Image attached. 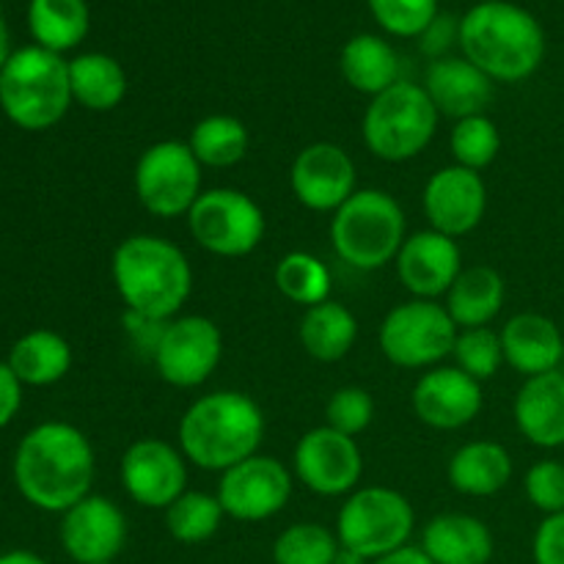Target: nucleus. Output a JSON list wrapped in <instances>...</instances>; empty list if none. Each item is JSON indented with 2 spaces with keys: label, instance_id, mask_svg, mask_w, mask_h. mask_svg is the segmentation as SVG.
<instances>
[{
  "label": "nucleus",
  "instance_id": "44",
  "mask_svg": "<svg viewBox=\"0 0 564 564\" xmlns=\"http://www.w3.org/2000/svg\"><path fill=\"white\" fill-rule=\"evenodd\" d=\"M22 405V383L9 364H0V427L17 416Z\"/></svg>",
  "mask_w": 564,
  "mask_h": 564
},
{
  "label": "nucleus",
  "instance_id": "8",
  "mask_svg": "<svg viewBox=\"0 0 564 564\" xmlns=\"http://www.w3.org/2000/svg\"><path fill=\"white\" fill-rule=\"evenodd\" d=\"M413 529V505L400 490L386 485L352 490L336 516V538L341 549L356 551L369 562L405 549Z\"/></svg>",
  "mask_w": 564,
  "mask_h": 564
},
{
  "label": "nucleus",
  "instance_id": "9",
  "mask_svg": "<svg viewBox=\"0 0 564 564\" xmlns=\"http://www.w3.org/2000/svg\"><path fill=\"white\" fill-rule=\"evenodd\" d=\"M457 325L438 301L400 303L383 317L378 345L386 361L400 369H433L452 356Z\"/></svg>",
  "mask_w": 564,
  "mask_h": 564
},
{
  "label": "nucleus",
  "instance_id": "7",
  "mask_svg": "<svg viewBox=\"0 0 564 564\" xmlns=\"http://www.w3.org/2000/svg\"><path fill=\"white\" fill-rule=\"evenodd\" d=\"M438 119V108L424 86L400 80L369 99L361 119L364 147L383 163H405L430 147Z\"/></svg>",
  "mask_w": 564,
  "mask_h": 564
},
{
  "label": "nucleus",
  "instance_id": "4",
  "mask_svg": "<svg viewBox=\"0 0 564 564\" xmlns=\"http://www.w3.org/2000/svg\"><path fill=\"white\" fill-rule=\"evenodd\" d=\"M116 292L127 312L152 319H174L193 292V268L185 251L158 235H132L110 259Z\"/></svg>",
  "mask_w": 564,
  "mask_h": 564
},
{
  "label": "nucleus",
  "instance_id": "11",
  "mask_svg": "<svg viewBox=\"0 0 564 564\" xmlns=\"http://www.w3.org/2000/svg\"><path fill=\"white\" fill-rule=\"evenodd\" d=\"M132 187L154 218H180L202 196V163L187 141H158L143 149L132 174Z\"/></svg>",
  "mask_w": 564,
  "mask_h": 564
},
{
  "label": "nucleus",
  "instance_id": "22",
  "mask_svg": "<svg viewBox=\"0 0 564 564\" xmlns=\"http://www.w3.org/2000/svg\"><path fill=\"white\" fill-rule=\"evenodd\" d=\"M501 347H505V364H510L523 378L556 372L564 358V336L560 325L545 314L521 312L505 323Z\"/></svg>",
  "mask_w": 564,
  "mask_h": 564
},
{
  "label": "nucleus",
  "instance_id": "34",
  "mask_svg": "<svg viewBox=\"0 0 564 564\" xmlns=\"http://www.w3.org/2000/svg\"><path fill=\"white\" fill-rule=\"evenodd\" d=\"M226 512L218 496L204 490H185L174 505L165 510V529L176 543L198 545L215 538L224 523Z\"/></svg>",
  "mask_w": 564,
  "mask_h": 564
},
{
  "label": "nucleus",
  "instance_id": "16",
  "mask_svg": "<svg viewBox=\"0 0 564 564\" xmlns=\"http://www.w3.org/2000/svg\"><path fill=\"white\" fill-rule=\"evenodd\" d=\"M422 207L430 229L460 240L482 224L488 209V185L479 171L452 163L430 176L422 193Z\"/></svg>",
  "mask_w": 564,
  "mask_h": 564
},
{
  "label": "nucleus",
  "instance_id": "20",
  "mask_svg": "<svg viewBox=\"0 0 564 564\" xmlns=\"http://www.w3.org/2000/svg\"><path fill=\"white\" fill-rule=\"evenodd\" d=\"M61 543L77 564L113 562L127 543L124 512L105 496H86L64 512Z\"/></svg>",
  "mask_w": 564,
  "mask_h": 564
},
{
  "label": "nucleus",
  "instance_id": "30",
  "mask_svg": "<svg viewBox=\"0 0 564 564\" xmlns=\"http://www.w3.org/2000/svg\"><path fill=\"white\" fill-rule=\"evenodd\" d=\"M11 372L25 386H53L69 372L72 347L55 330H31L9 352Z\"/></svg>",
  "mask_w": 564,
  "mask_h": 564
},
{
  "label": "nucleus",
  "instance_id": "25",
  "mask_svg": "<svg viewBox=\"0 0 564 564\" xmlns=\"http://www.w3.org/2000/svg\"><path fill=\"white\" fill-rule=\"evenodd\" d=\"M512 455L499 441H468L449 457V485L471 499H490L512 479Z\"/></svg>",
  "mask_w": 564,
  "mask_h": 564
},
{
  "label": "nucleus",
  "instance_id": "47",
  "mask_svg": "<svg viewBox=\"0 0 564 564\" xmlns=\"http://www.w3.org/2000/svg\"><path fill=\"white\" fill-rule=\"evenodd\" d=\"M9 28H6V20H3V11H0V69L6 66V61H9Z\"/></svg>",
  "mask_w": 564,
  "mask_h": 564
},
{
  "label": "nucleus",
  "instance_id": "50",
  "mask_svg": "<svg viewBox=\"0 0 564 564\" xmlns=\"http://www.w3.org/2000/svg\"><path fill=\"white\" fill-rule=\"evenodd\" d=\"M0 560H3V554H0Z\"/></svg>",
  "mask_w": 564,
  "mask_h": 564
},
{
  "label": "nucleus",
  "instance_id": "23",
  "mask_svg": "<svg viewBox=\"0 0 564 564\" xmlns=\"http://www.w3.org/2000/svg\"><path fill=\"white\" fill-rule=\"evenodd\" d=\"M516 427L529 444L540 449L564 446V372L527 378L512 402Z\"/></svg>",
  "mask_w": 564,
  "mask_h": 564
},
{
  "label": "nucleus",
  "instance_id": "32",
  "mask_svg": "<svg viewBox=\"0 0 564 564\" xmlns=\"http://www.w3.org/2000/svg\"><path fill=\"white\" fill-rule=\"evenodd\" d=\"M187 147L196 154L202 169H231L248 154L251 138H248V127L240 119L213 113L193 124Z\"/></svg>",
  "mask_w": 564,
  "mask_h": 564
},
{
  "label": "nucleus",
  "instance_id": "33",
  "mask_svg": "<svg viewBox=\"0 0 564 564\" xmlns=\"http://www.w3.org/2000/svg\"><path fill=\"white\" fill-rule=\"evenodd\" d=\"M275 290L295 306L312 308L330 301V270L319 257L306 251H290L275 264Z\"/></svg>",
  "mask_w": 564,
  "mask_h": 564
},
{
  "label": "nucleus",
  "instance_id": "29",
  "mask_svg": "<svg viewBox=\"0 0 564 564\" xmlns=\"http://www.w3.org/2000/svg\"><path fill=\"white\" fill-rule=\"evenodd\" d=\"M72 99L94 113H108L119 108L127 97V72L113 55L83 53L69 61Z\"/></svg>",
  "mask_w": 564,
  "mask_h": 564
},
{
  "label": "nucleus",
  "instance_id": "42",
  "mask_svg": "<svg viewBox=\"0 0 564 564\" xmlns=\"http://www.w3.org/2000/svg\"><path fill=\"white\" fill-rule=\"evenodd\" d=\"M124 330L127 336H130L132 345H135L138 350L149 352V358H152L154 350H158L160 336H163L165 330V323L163 319L143 317V314L135 312H124Z\"/></svg>",
  "mask_w": 564,
  "mask_h": 564
},
{
  "label": "nucleus",
  "instance_id": "43",
  "mask_svg": "<svg viewBox=\"0 0 564 564\" xmlns=\"http://www.w3.org/2000/svg\"><path fill=\"white\" fill-rule=\"evenodd\" d=\"M457 31H460V22H455L452 17H435L433 25L422 33V47L424 53L435 58H444V53L449 50L452 42H457Z\"/></svg>",
  "mask_w": 564,
  "mask_h": 564
},
{
  "label": "nucleus",
  "instance_id": "12",
  "mask_svg": "<svg viewBox=\"0 0 564 564\" xmlns=\"http://www.w3.org/2000/svg\"><path fill=\"white\" fill-rule=\"evenodd\" d=\"M224 358L220 328L204 314H185L165 323L152 364L174 389H198L213 378Z\"/></svg>",
  "mask_w": 564,
  "mask_h": 564
},
{
  "label": "nucleus",
  "instance_id": "3",
  "mask_svg": "<svg viewBox=\"0 0 564 564\" xmlns=\"http://www.w3.org/2000/svg\"><path fill=\"white\" fill-rule=\"evenodd\" d=\"M176 438L187 463L202 471L224 474L259 455L264 438L262 408L240 391H213L187 405Z\"/></svg>",
  "mask_w": 564,
  "mask_h": 564
},
{
  "label": "nucleus",
  "instance_id": "35",
  "mask_svg": "<svg viewBox=\"0 0 564 564\" xmlns=\"http://www.w3.org/2000/svg\"><path fill=\"white\" fill-rule=\"evenodd\" d=\"M449 152L455 158V165L482 174L501 152L499 127L485 113L455 121L449 132Z\"/></svg>",
  "mask_w": 564,
  "mask_h": 564
},
{
  "label": "nucleus",
  "instance_id": "1",
  "mask_svg": "<svg viewBox=\"0 0 564 564\" xmlns=\"http://www.w3.org/2000/svg\"><path fill=\"white\" fill-rule=\"evenodd\" d=\"M94 474L91 441L66 422L39 424L17 446V488L44 512H66L91 496Z\"/></svg>",
  "mask_w": 564,
  "mask_h": 564
},
{
  "label": "nucleus",
  "instance_id": "17",
  "mask_svg": "<svg viewBox=\"0 0 564 564\" xmlns=\"http://www.w3.org/2000/svg\"><path fill=\"white\" fill-rule=\"evenodd\" d=\"M356 182V163L339 143H308L292 160L290 187L312 213H336L358 191Z\"/></svg>",
  "mask_w": 564,
  "mask_h": 564
},
{
  "label": "nucleus",
  "instance_id": "21",
  "mask_svg": "<svg viewBox=\"0 0 564 564\" xmlns=\"http://www.w3.org/2000/svg\"><path fill=\"white\" fill-rule=\"evenodd\" d=\"M424 91L430 94L438 113L460 121L485 113L494 99V80L463 55H444L427 66Z\"/></svg>",
  "mask_w": 564,
  "mask_h": 564
},
{
  "label": "nucleus",
  "instance_id": "10",
  "mask_svg": "<svg viewBox=\"0 0 564 564\" xmlns=\"http://www.w3.org/2000/svg\"><path fill=\"white\" fill-rule=\"evenodd\" d=\"M187 218L193 240L220 259L248 257L264 240V213L248 193L235 187H213L198 196Z\"/></svg>",
  "mask_w": 564,
  "mask_h": 564
},
{
  "label": "nucleus",
  "instance_id": "19",
  "mask_svg": "<svg viewBox=\"0 0 564 564\" xmlns=\"http://www.w3.org/2000/svg\"><path fill=\"white\" fill-rule=\"evenodd\" d=\"M402 286L419 301H438L463 273V253L457 240L435 229L408 235L394 259Z\"/></svg>",
  "mask_w": 564,
  "mask_h": 564
},
{
  "label": "nucleus",
  "instance_id": "2",
  "mask_svg": "<svg viewBox=\"0 0 564 564\" xmlns=\"http://www.w3.org/2000/svg\"><path fill=\"white\" fill-rule=\"evenodd\" d=\"M463 58L494 83L529 80L545 58V31L532 11L510 0L471 6L457 31Z\"/></svg>",
  "mask_w": 564,
  "mask_h": 564
},
{
  "label": "nucleus",
  "instance_id": "28",
  "mask_svg": "<svg viewBox=\"0 0 564 564\" xmlns=\"http://www.w3.org/2000/svg\"><path fill=\"white\" fill-rule=\"evenodd\" d=\"M297 336H301L306 356H312L314 361L334 364L341 361L356 345L358 319L345 303L325 301L319 306L306 308Z\"/></svg>",
  "mask_w": 564,
  "mask_h": 564
},
{
  "label": "nucleus",
  "instance_id": "5",
  "mask_svg": "<svg viewBox=\"0 0 564 564\" xmlns=\"http://www.w3.org/2000/svg\"><path fill=\"white\" fill-rule=\"evenodd\" d=\"M72 105L69 61L39 44L9 55L0 69V108L22 130H50Z\"/></svg>",
  "mask_w": 564,
  "mask_h": 564
},
{
  "label": "nucleus",
  "instance_id": "15",
  "mask_svg": "<svg viewBox=\"0 0 564 564\" xmlns=\"http://www.w3.org/2000/svg\"><path fill=\"white\" fill-rule=\"evenodd\" d=\"M292 466H295V477L312 494L336 499V496H350L352 490H358L364 455L356 438L323 424V427H314L301 435L295 452H292Z\"/></svg>",
  "mask_w": 564,
  "mask_h": 564
},
{
  "label": "nucleus",
  "instance_id": "40",
  "mask_svg": "<svg viewBox=\"0 0 564 564\" xmlns=\"http://www.w3.org/2000/svg\"><path fill=\"white\" fill-rule=\"evenodd\" d=\"M527 499L538 507L543 516L564 512V463L538 460L523 479Z\"/></svg>",
  "mask_w": 564,
  "mask_h": 564
},
{
  "label": "nucleus",
  "instance_id": "6",
  "mask_svg": "<svg viewBox=\"0 0 564 564\" xmlns=\"http://www.w3.org/2000/svg\"><path fill=\"white\" fill-rule=\"evenodd\" d=\"M405 240V209L378 187L356 191L330 218V246L341 262L356 270L386 268Z\"/></svg>",
  "mask_w": 564,
  "mask_h": 564
},
{
  "label": "nucleus",
  "instance_id": "24",
  "mask_svg": "<svg viewBox=\"0 0 564 564\" xmlns=\"http://www.w3.org/2000/svg\"><path fill=\"white\" fill-rule=\"evenodd\" d=\"M419 549L433 564H488L494 560V532L466 512H444L424 527Z\"/></svg>",
  "mask_w": 564,
  "mask_h": 564
},
{
  "label": "nucleus",
  "instance_id": "36",
  "mask_svg": "<svg viewBox=\"0 0 564 564\" xmlns=\"http://www.w3.org/2000/svg\"><path fill=\"white\" fill-rule=\"evenodd\" d=\"M341 543L323 523H292L275 538V564H334Z\"/></svg>",
  "mask_w": 564,
  "mask_h": 564
},
{
  "label": "nucleus",
  "instance_id": "13",
  "mask_svg": "<svg viewBox=\"0 0 564 564\" xmlns=\"http://www.w3.org/2000/svg\"><path fill=\"white\" fill-rule=\"evenodd\" d=\"M218 501L226 518L259 523L279 516L292 496V474L279 457L253 455L220 474Z\"/></svg>",
  "mask_w": 564,
  "mask_h": 564
},
{
  "label": "nucleus",
  "instance_id": "49",
  "mask_svg": "<svg viewBox=\"0 0 564 564\" xmlns=\"http://www.w3.org/2000/svg\"><path fill=\"white\" fill-rule=\"evenodd\" d=\"M97 564H113V562H97Z\"/></svg>",
  "mask_w": 564,
  "mask_h": 564
},
{
  "label": "nucleus",
  "instance_id": "14",
  "mask_svg": "<svg viewBox=\"0 0 564 564\" xmlns=\"http://www.w3.org/2000/svg\"><path fill=\"white\" fill-rule=\"evenodd\" d=\"M119 477L138 507L165 512L187 490V460L169 441L138 438L121 455Z\"/></svg>",
  "mask_w": 564,
  "mask_h": 564
},
{
  "label": "nucleus",
  "instance_id": "37",
  "mask_svg": "<svg viewBox=\"0 0 564 564\" xmlns=\"http://www.w3.org/2000/svg\"><path fill=\"white\" fill-rule=\"evenodd\" d=\"M455 356L457 369L471 375L474 380L485 383L494 378L505 364V347H501V334L490 328H463L457 330L455 339Z\"/></svg>",
  "mask_w": 564,
  "mask_h": 564
},
{
  "label": "nucleus",
  "instance_id": "18",
  "mask_svg": "<svg viewBox=\"0 0 564 564\" xmlns=\"http://www.w3.org/2000/svg\"><path fill=\"white\" fill-rule=\"evenodd\" d=\"M411 405L419 422L452 433L468 427L482 413V383L457 367H433L413 386Z\"/></svg>",
  "mask_w": 564,
  "mask_h": 564
},
{
  "label": "nucleus",
  "instance_id": "46",
  "mask_svg": "<svg viewBox=\"0 0 564 564\" xmlns=\"http://www.w3.org/2000/svg\"><path fill=\"white\" fill-rule=\"evenodd\" d=\"M0 564H47L42 556L31 554V551H11V554H3Z\"/></svg>",
  "mask_w": 564,
  "mask_h": 564
},
{
  "label": "nucleus",
  "instance_id": "45",
  "mask_svg": "<svg viewBox=\"0 0 564 564\" xmlns=\"http://www.w3.org/2000/svg\"><path fill=\"white\" fill-rule=\"evenodd\" d=\"M369 564H433L422 549H413V545H405V549L394 551V554H386L380 560H372Z\"/></svg>",
  "mask_w": 564,
  "mask_h": 564
},
{
  "label": "nucleus",
  "instance_id": "41",
  "mask_svg": "<svg viewBox=\"0 0 564 564\" xmlns=\"http://www.w3.org/2000/svg\"><path fill=\"white\" fill-rule=\"evenodd\" d=\"M534 564H564V512L545 516L532 540Z\"/></svg>",
  "mask_w": 564,
  "mask_h": 564
},
{
  "label": "nucleus",
  "instance_id": "48",
  "mask_svg": "<svg viewBox=\"0 0 564 564\" xmlns=\"http://www.w3.org/2000/svg\"><path fill=\"white\" fill-rule=\"evenodd\" d=\"M334 564H369V560H364L361 554H356V551H350V549H339Z\"/></svg>",
  "mask_w": 564,
  "mask_h": 564
},
{
  "label": "nucleus",
  "instance_id": "31",
  "mask_svg": "<svg viewBox=\"0 0 564 564\" xmlns=\"http://www.w3.org/2000/svg\"><path fill=\"white\" fill-rule=\"evenodd\" d=\"M91 14L86 0H31L28 28L39 47L66 53L86 39Z\"/></svg>",
  "mask_w": 564,
  "mask_h": 564
},
{
  "label": "nucleus",
  "instance_id": "39",
  "mask_svg": "<svg viewBox=\"0 0 564 564\" xmlns=\"http://www.w3.org/2000/svg\"><path fill=\"white\" fill-rule=\"evenodd\" d=\"M375 419V402L367 389L361 386H341L330 394L328 405H325V424L341 435H361L364 430L372 424Z\"/></svg>",
  "mask_w": 564,
  "mask_h": 564
},
{
  "label": "nucleus",
  "instance_id": "26",
  "mask_svg": "<svg viewBox=\"0 0 564 564\" xmlns=\"http://www.w3.org/2000/svg\"><path fill=\"white\" fill-rule=\"evenodd\" d=\"M507 284L499 270L488 264L463 268L452 290L446 292V312L457 328H488L505 308Z\"/></svg>",
  "mask_w": 564,
  "mask_h": 564
},
{
  "label": "nucleus",
  "instance_id": "27",
  "mask_svg": "<svg viewBox=\"0 0 564 564\" xmlns=\"http://www.w3.org/2000/svg\"><path fill=\"white\" fill-rule=\"evenodd\" d=\"M339 69L347 86L372 99L400 83V55L386 39L375 33H358L341 47Z\"/></svg>",
  "mask_w": 564,
  "mask_h": 564
},
{
  "label": "nucleus",
  "instance_id": "38",
  "mask_svg": "<svg viewBox=\"0 0 564 564\" xmlns=\"http://www.w3.org/2000/svg\"><path fill=\"white\" fill-rule=\"evenodd\" d=\"M369 11L391 36L416 39L438 17V0H369Z\"/></svg>",
  "mask_w": 564,
  "mask_h": 564
}]
</instances>
